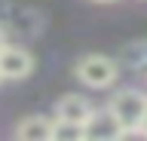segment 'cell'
Returning a JSON list of instances; mask_svg holds the SVG:
<instances>
[{"mask_svg":"<svg viewBox=\"0 0 147 141\" xmlns=\"http://www.w3.org/2000/svg\"><path fill=\"white\" fill-rule=\"evenodd\" d=\"M52 129L55 123L46 120V117H25L16 126V135L22 141H43V138H52Z\"/></svg>","mask_w":147,"mask_h":141,"instance_id":"8992f818","label":"cell"},{"mask_svg":"<svg viewBox=\"0 0 147 141\" xmlns=\"http://www.w3.org/2000/svg\"><path fill=\"white\" fill-rule=\"evenodd\" d=\"M55 117L58 120H71V123H86L92 117V104L83 95H64L55 104Z\"/></svg>","mask_w":147,"mask_h":141,"instance_id":"5b68a950","label":"cell"},{"mask_svg":"<svg viewBox=\"0 0 147 141\" xmlns=\"http://www.w3.org/2000/svg\"><path fill=\"white\" fill-rule=\"evenodd\" d=\"M0 80H3V74H0Z\"/></svg>","mask_w":147,"mask_h":141,"instance_id":"8fae6325","label":"cell"},{"mask_svg":"<svg viewBox=\"0 0 147 141\" xmlns=\"http://www.w3.org/2000/svg\"><path fill=\"white\" fill-rule=\"evenodd\" d=\"M3 46H6V43H3V31H0V49H3Z\"/></svg>","mask_w":147,"mask_h":141,"instance_id":"ba28073f","label":"cell"},{"mask_svg":"<svg viewBox=\"0 0 147 141\" xmlns=\"http://www.w3.org/2000/svg\"><path fill=\"white\" fill-rule=\"evenodd\" d=\"M101 3H107V0H101Z\"/></svg>","mask_w":147,"mask_h":141,"instance_id":"30bf717a","label":"cell"},{"mask_svg":"<svg viewBox=\"0 0 147 141\" xmlns=\"http://www.w3.org/2000/svg\"><path fill=\"white\" fill-rule=\"evenodd\" d=\"M86 129V138L89 141H113L119 135H126V126L119 123V117L113 111H101V113H92L89 120L83 123Z\"/></svg>","mask_w":147,"mask_h":141,"instance_id":"3957f363","label":"cell"},{"mask_svg":"<svg viewBox=\"0 0 147 141\" xmlns=\"http://www.w3.org/2000/svg\"><path fill=\"white\" fill-rule=\"evenodd\" d=\"M52 138H58V141H77V138H86V129H83V123L58 120L55 129H52Z\"/></svg>","mask_w":147,"mask_h":141,"instance_id":"52a82bcc","label":"cell"},{"mask_svg":"<svg viewBox=\"0 0 147 141\" xmlns=\"http://www.w3.org/2000/svg\"><path fill=\"white\" fill-rule=\"evenodd\" d=\"M34 67V58L28 49H18V46H3L0 49V74L3 80H22V77L31 74Z\"/></svg>","mask_w":147,"mask_h":141,"instance_id":"277c9868","label":"cell"},{"mask_svg":"<svg viewBox=\"0 0 147 141\" xmlns=\"http://www.w3.org/2000/svg\"><path fill=\"white\" fill-rule=\"evenodd\" d=\"M110 111L119 117V123L126 126V132H144L147 120V95H138L132 89L117 92L110 98Z\"/></svg>","mask_w":147,"mask_h":141,"instance_id":"6da1fadb","label":"cell"},{"mask_svg":"<svg viewBox=\"0 0 147 141\" xmlns=\"http://www.w3.org/2000/svg\"><path fill=\"white\" fill-rule=\"evenodd\" d=\"M117 61H110L107 55H86L77 65V77H80L86 86H92V89H104V86H110L113 80H117Z\"/></svg>","mask_w":147,"mask_h":141,"instance_id":"7a4b0ae2","label":"cell"},{"mask_svg":"<svg viewBox=\"0 0 147 141\" xmlns=\"http://www.w3.org/2000/svg\"><path fill=\"white\" fill-rule=\"evenodd\" d=\"M144 135H147V120H144Z\"/></svg>","mask_w":147,"mask_h":141,"instance_id":"9c48e42d","label":"cell"}]
</instances>
